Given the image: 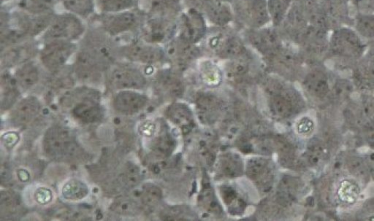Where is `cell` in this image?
<instances>
[{"mask_svg": "<svg viewBox=\"0 0 374 221\" xmlns=\"http://www.w3.org/2000/svg\"><path fill=\"white\" fill-rule=\"evenodd\" d=\"M19 85L14 75L6 71L1 77V105L2 109L10 108L20 96Z\"/></svg>", "mask_w": 374, "mask_h": 221, "instance_id": "cell-19", "label": "cell"}, {"mask_svg": "<svg viewBox=\"0 0 374 221\" xmlns=\"http://www.w3.org/2000/svg\"><path fill=\"white\" fill-rule=\"evenodd\" d=\"M142 173H140L137 166L133 164H127L124 166L119 179L124 186L133 188L139 184L142 181Z\"/></svg>", "mask_w": 374, "mask_h": 221, "instance_id": "cell-30", "label": "cell"}, {"mask_svg": "<svg viewBox=\"0 0 374 221\" xmlns=\"http://www.w3.org/2000/svg\"><path fill=\"white\" fill-rule=\"evenodd\" d=\"M58 0H20V8L35 15L54 13Z\"/></svg>", "mask_w": 374, "mask_h": 221, "instance_id": "cell-26", "label": "cell"}, {"mask_svg": "<svg viewBox=\"0 0 374 221\" xmlns=\"http://www.w3.org/2000/svg\"><path fill=\"white\" fill-rule=\"evenodd\" d=\"M137 197H139L140 201L149 206L158 202L161 198L162 193L160 188L153 184H144L138 191Z\"/></svg>", "mask_w": 374, "mask_h": 221, "instance_id": "cell-31", "label": "cell"}, {"mask_svg": "<svg viewBox=\"0 0 374 221\" xmlns=\"http://www.w3.org/2000/svg\"><path fill=\"white\" fill-rule=\"evenodd\" d=\"M107 61L100 51L89 44L77 52L73 71L82 82H96L102 77Z\"/></svg>", "mask_w": 374, "mask_h": 221, "instance_id": "cell-5", "label": "cell"}, {"mask_svg": "<svg viewBox=\"0 0 374 221\" xmlns=\"http://www.w3.org/2000/svg\"><path fill=\"white\" fill-rule=\"evenodd\" d=\"M206 13L208 19L218 26L228 24L232 20V12L226 2L220 0H212L206 5Z\"/></svg>", "mask_w": 374, "mask_h": 221, "instance_id": "cell-18", "label": "cell"}, {"mask_svg": "<svg viewBox=\"0 0 374 221\" xmlns=\"http://www.w3.org/2000/svg\"><path fill=\"white\" fill-rule=\"evenodd\" d=\"M354 29L366 42H374V14H358L354 19Z\"/></svg>", "mask_w": 374, "mask_h": 221, "instance_id": "cell-25", "label": "cell"}, {"mask_svg": "<svg viewBox=\"0 0 374 221\" xmlns=\"http://www.w3.org/2000/svg\"><path fill=\"white\" fill-rule=\"evenodd\" d=\"M308 91L318 98H324L329 92V77L322 70H314L308 73L305 79Z\"/></svg>", "mask_w": 374, "mask_h": 221, "instance_id": "cell-20", "label": "cell"}, {"mask_svg": "<svg viewBox=\"0 0 374 221\" xmlns=\"http://www.w3.org/2000/svg\"><path fill=\"white\" fill-rule=\"evenodd\" d=\"M66 10L84 20L92 17L96 11V0H58Z\"/></svg>", "mask_w": 374, "mask_h": 221, "instance_id": "cell-21", "label": "cell"}, {"mask_svg": "<svg viewBox=\"0 0 374 221\" xmlns=\"http://www.w3.org/2000/svg\"><path fill=\"white\" fill-rule=\"evenodd\" d=\"M366 162L368 163L370 176L374 180V153L370 155L368 160Z\"/></svg>", "mask_w": 374, "mask_h": 221, "instance_id": "cell-35", "label": "cell"}, {"mask_svg": "<svg viewBox=\"0 0 374 221\" xmlns=\"http://www.w3.org/2000/svg\"><path fill=\"white\" fill-rule=\"evenodd\" d=\"M250 41L262 52H269L276 49L278 46V38L275 31L269 29H257L252 33Z\"/></svg>", "mask_w": 374, "mask_h": 221, "instance_id": "cell-22", "label": "cell"}, {"mask_svg": "<svg viewBox=\"0 0 374 221\" xmlns=\"http://www.w3.org/2000/svg\"><path fill=\"white\" fill-rule=\"evenodd\" d=\"M76 43L53 40L43 43L38 54L41 64L50 71L59 70L77 53Z\"/></svg>", "mask_w": 374, "mask_h": 221, "instance_id": "cell-6", "label": "cell"}, {"mask_svg": "<svg viewBox=\"0 0 374 221\" xmlns=\"http://www.w3.org/2000/svg\"><path fill=\"white\" fill-rule=\"evenodd\" d=\"M179 37L193 44L200 41L207 33V25L202 15L191 9L182 15Z\"/></svg>", "mask_w": 374, "mask_h": 221, "instance_id": "cell-11", "label": "cell"}, {"mask_svg": "<svg viewBox=\"0 0 374 221\" xmlns=\"http://www.w3.org/2000/svg\"><path fill=\"white\" fill-rule=\"evenodd\" d=\"M40 72L36 63L33 60L27 61L19 66L14 77L20 87L29 89L35 86L40 80Z\"/></svg>", "mask_w": 374, "mask_h": 221, "instance_id": "cell-17", "label": "cell"}, {"mask_svg": "<svg viewBox=\"0 0 374 221\" xmlns=\"http://www.w3.org/2000/svg\"><path fill=\"white\" fill-rule=\"evenodd\" d=\"M43 149L47 155L56 160H74L82 153L73 135L59 125L52 126L45 132Z\"/></svg>", "mask_w": 374, "mask_h": 221, "instance_id": "cell-3", "label": "cell"}, {"mask_svg": "<svg viewBox=\"0 0 374 221\" xmlns=\"http://www.w3.org/2000/svg\"><path fill=\"white\" fill-rule=\"evenodd\" d=\"M147 100L144 94L140 93L135 90H122L115 96L113 105L119 113L133 115L145 107Z\"/></svg>", "mask_w": 374, "mask_h": 221, "instance_id": "cell-12", "label": "cell"}, {"mask_svg": "<svg viewBox=\"0 0 374 221\" xmlns=\"http://www.w3.org/2000/svg\"><path fill=\"white\" fill-rule=\"evenodd\" d=\"M366 49V42L354 29L347 26L334 29L327 48L333 55L346 59H361Z\"/></svg>", "mask_w": 374, "mask_h": 221, "instance_id": "cell-4", "label": "cell"}, {"mask_svg": "<svg viewBox=\"0 0 374 221\" xmlns=\"http://www.w3.org/2000/svg\"><path fill=\"white\" fill-rule=\"evenodd\" d=\"M89 195L88 186L82 181L73 179L62 188V196L66 199L82 200Z\"/></svg>", "mask_w": 374, "mask_h": 221, "instance_id": "cell-27", "label": "cell"}, {"mask_svg": "<svg viewBox=\"0 0 374 221\" xmlns=\"http://www.w3.org/2000/svg\"><path fill=\"white\" fill-rule=\"evenodd\" d=\"M220 1H223V2H227V1H230V0H220Z\"/></svg>", "mask_w": 374, "mask_h": 221, "instance_id": "cell-37", "label": "cell"}, {"mask_svg": "<svg viewBox=\"0 0 374 221\" xmlns=\"http://www.w3.org/2000/svg\"><path fill=\"white\" fill-rule=\"evenodd\" d=\"M335 93L339 98H347L352 91L351 83L345 79H339L334 86Z\"/></svg>", "mask_w": 374, "mask_h": 221, "instance_id": "cell-34", "label": "cell"}, {"mask_svg": "<svg viewBox=\"0 0 374 221\" xmlns=\"http://www.w3.org/2000/svg\"><path fill=\"white\" fill-rule=\"evenodd\" d=\"M292 3V0H268L271 20L274 24H279L286 17Z\"/></svg>", "mask_w": 374, "mask_h": 221, "instance_id": "cell-29", "label": "cell"}, {"mask_svg": "<svg viewBox=\"0 0 374 221\" xmlns=\"http://www.w3.org/2000/svg\"><path fill=\"white\" fill-rule=\"evenodd\" d=\"M35 40H29L22 43L15 45L1 51L2 65L6 67L20 66L31 60V57L38 52Z\"/></svg>", "mask_w": 374, "mask_h": 221, "instance_id": "cell-13", "label": "cell"}, {"mask_svg": "<svg viewBox=\"0 0 374 221\" xmlns=\"http://www.w3.org/2000/svg\"><path fill=\"white\" fill-rule=\"evenodd\" d=\"M238 12L243 21L255 29L262 28L271 20L268 0H241Z\"/></svg>", "mask_w": 374, "mask_h": 221, "instance_id": "cell-10", "label": "cell"}, {"mask_svg": "<svg viewBox=\"0 0 374 221\" xmlns=\"http://www.w3.org/2000/svg\"><path fill=\"white\" fill-rule=\"evenodd\" d=\"M87 31L84 20L77 15L68 12L55 13L41 40L43 43L53 40L77 43L86 36Z\"/></svg>", "mask_w": 374, "mask_h": 221, "instance_id": "cell-2", "label": "cell"}, {"mask_svg": "<svg viewBox=\"0 0 374 221\" xmlns=\"http://www.w3.org/2000/svg\"><path fill=\"white\" fill-rule=\"evenodd\" d=\"M100 13H115L137 9L139 0H96Z\"/></svg>", "mask_w": 374, "mask_h": 221, "instance_id": "cell-24", "label": "cell"}, {"mask_svg": "<svg viewBox=\"0 0 374 221\" xmlns=\"http://www.w3.org/2000/svg\"><path fill=\"white\" fill-rule=\"evenodd\" d=\"M145 17L146 15L137 8L115 13H100L98 21L100 29L107 36L116 39L127 34L138 35Z\"/></svg>", "mask_w": 374, "mask_h": 221, "instance_id": "cell-1", "label": "cell"}, {"mask_svg": "<svg viewBox=\"0 0 374 221\" xmlns=\"http://www.w3.org/2000/svg\"><path fill=\"white\" fill-rule=\"evenodd\" d=\"M208 41L211 49L226 56H238L245 50L241 40L235 36L217 33L211 36Z\"/></svg>", "mask_w": 374, "mask_h": 221, "instance_id": "cell-14", "label": "cell"}, {"mask_svg": "<svg viewBox=\"0 0 374 221\" xmlns=\"http://www.w3.org/2000/svg\"><path fill=\"white\" fill-rule=\"evenodd\" d=\"M111 209L118 215L131 216L137 214L140 207L136 199L121 197L113 202Z\"/></svg>", "mask_w": 374, "mask_h": 221, "instance_id": "cell-28", "label": "cell"}, {"mask_svg": "<svg viewBox=\"0 0 374 221\" xmlns=\"http://www.w3.org/2000/svg\"><path fill=\"white\" fill-rule=\"evenodd\" d=\"M347 166L352 175L358 178L365 179L370 176L367 162L360 157H350Z\"/></svg>", "mask_w": 374, "mask_h": 221, "instance_id": "cell-33", "label": "cell"}, {"mask_svg": "<svg viewBox=\"0 0 374 221\" xmlns=\"http://www.w3.org/2000/svg\"><path fill=\"white\" fill-rule=\"evenodd\" d=\"M72 114L77 120L82 123H93L102 119L103 109L99 104L85 99L74 106Z\"/></svg>", "mask_w": 374, "mask_h": 221, "instance_id": "cell-16", "label": "cell"}, {"mask_svg": "<svg viewBox=\"0 0 374 221\" xmlns=\"http://www.w3.org/2000/svg\"><path fill=\"white\" fill-rule=\"evenodd\" d=\"M173 20L147 14L137 37L147 43L159 45L170 41L174 29Z\"/></svg>", "mask_w": 374, "mask_h": 221, "instance_id": "cell-8", "label": "cell"}, {"mask_svg": "<svg viewBox=\"0 0 374 221\" xmlns=\"http://www.w3.org/2000/svg\"><path fill=\"white\" fill-rule=\"evenodd\" d=\"M41 105L35 97H28L15 106L11 115L13 123L23 125L32 122L39 114Z\"/></svg>", "mask_w": 374, "mask_h": 221, "instance_id": "cell-15", "label": "cell"}, {"mask_svg": "<svg viewBox=\"0 0 374 221\" xmlns=\"http://www.w3.org/2000/svg\"><path fill=\"white\" fill-rule=\"evenodd\" d=\"M119 54L133 63L144 66L157 64L165 56L159 45L147 43L137 36L120 47Z\"/></svg>", "mask_w": 374, "mask_h": 221, "instance_id": "cell-7", "label": "cell"}, {"mask_svg": "<svg viewBox=\"0 0 374 221\" xmlns=\"http://www.w3.org/2000/svg\"><path fill=\"white\" fill-rule=\"evenodd\" d=\"M180 0H150L149 15L172 20L177 13Z\"/></svg>", "mask_w": 374, "mask_h": 221, "instance_id": "cell-23", "label": "cell"}, {"mask_svg": "<svg viewBox=\"0 0 374 221\" xmlns=\"http://www.w3.org/2000/svg\"><path fill=\"white\" fill-rule=\"evenodd\" d=\"M1 214L13 215L17 212L20 206L21 201L17 195L12 192H3L1 195Z\"/></svg>", "mask_w": 374, "mask_h": 221, "instance_id": "cell-32", "label": "cell"}, {"mask_svg": "<svg viewBox=\"0 0 374 221\" xmlns=\"http://www.w3.org/2000/svg\"><path fill=\"white\" fill-rule=\"evenodd\" d=\"M1 1L2 4L3 5L4 3H7L8 2L11 1V0H1Z\"/></svg>", "mask_w": 374, "mask_h": 221, "instance_id": "cell-36", "label": "cell"}, {"mask_svg": "<svg viewBox=\"0 0 374 221\" xmlns=\"http://www.w3.org/2000/svg\"><path fill=\"white\" fill-rule=\"evenodd\" d=\"M112 86L118 90H137L143 89L147 84L144 74L135 66L119 65L109 76Z\"/></svg>", "mask_w": 374, "mask_h": 221, "instance_id": "cell-9", "label": "cell"}]
</instances>
